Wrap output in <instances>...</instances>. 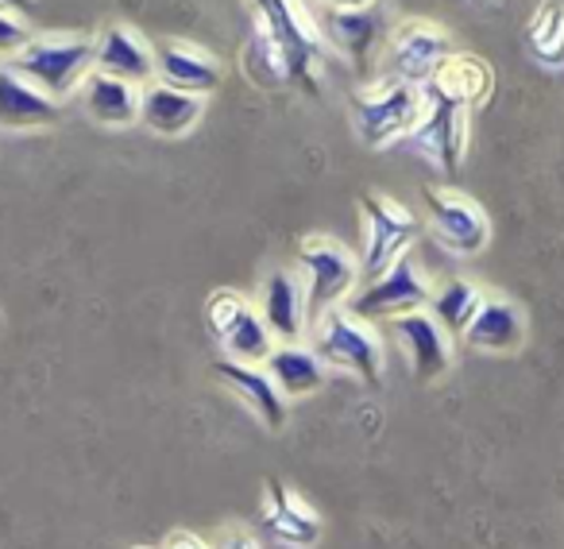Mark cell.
I'll return each instance as SVG.
<instances>
[{
  "label": "cell",
  "mask_w": 564,
  "mask_h": 549,
  "mask_svg": "<svg viewBox=\"0 0 564 549\" xmlns=\"http://www.w3.org/2000/svg\"><path fill=\"white\" fill-rule=\"evenodd\" d=\"M310 348L322 356L329 368L356 376L360 384L379 387L387 372V348L379 325L356 317L348 306H337L310 325Z\"/></svg>",
  "instance_id": "obj_1"
},
{
  "label": "cell",
  "mask_w": 564,
  "mask_h": 549,
  "mask_svg": "<svg viewBox=\"0 0 564 549\" xmlns=\"http://www.w3.org/2000/svg\"><path fill=\"white\" fill-rule=\"evenodd\" d=\"M94 55L97 40L89 35H32L17 55L0 58V63H9L32 86H40L43 94L63 105L94 74Z\"/></svg>",
  "instance_id": "obj_2"
},
{
  "label": "cell",
  "mask_w": 564,
  "mask_h": 549,
  "mask_svg": "<svg viewBox=\"0 0 564 549\" xmlns=\"http://www.w3.org/2000/svg\"><path fill=\"white\" fill-rule=\"evenodd\" d=\"M294 271H299L302 291H306L310 325L329 310L345 306L360 291V259L333 236H306L299 244Z\"/></svg>",
  "instance_id": "obj_3"
},
{
  "label": "cell",
  "mask_w": 564,
  "mask_h": 549,
  "mask_svg": "<svg viewBox=\"0 0 564 549\" xmlns=\"http://www.w3.org/2000/svg\"><path fill=\"white\" fill-rule=\"evenodd\" d=\"M251 9H256V28H263L279 47L286 82L302 86L306 94H317L322 89V78H317L322 32L302 12V0H251Z\"/></svg>",
  "instance_id": "obj_4"
},
{
  "label": "cell",
  "mask_w": 564,
  "mask_h": 549,
  "mask_svg": "<svg viewBox=\"0 0 564 549\" xmlns=\"http://www.w3.org/2000/svg\"><path fill=\"white\" fill-rule=\"evenodd\" d=\"M364 220V251H360V287L379 279L391 263L414 251L417 217L391 194H364L360 197Z\"/></svg>",
  "instance_id": "obj_5"
},
{
  "label": "cell",
  "mask_w": 564,
  "mask_h": 549,
  "mask_svg": "<svg viewBox=\"0 0 564 549\" xmlns=\"http://www.w3.org/2000/svg\"><path fill=\"white\" fill-rule=\"evenodd\" d=\"M422 112V89L399 78H379L352 94V125L368 148L406 140Z\"/></svg>",
  "instance_id": "obj_6"
},
{
  "label": "cell",
  "mask_w": 564,
  "mask_h": 549,
  "mask_svg": "<svg viewBox=\"0 0 564 549\" xmlns=\"http://www.w3.org/2000/svg\"><path fill=\"white\" fill-rule=\"evenodd\" d=\"M433 287L437 283L430 279V271H425V267L414 259V251H410V256H402L399 263L387 267L379 279L364 283L345 306L352 310L356 317H364V322L387 325V322H394V317L430 306Z\"/></svg>",
  "instance_id": "obj_7"
},
{
  "label": "cell",
  "mask_w": 564,
  "mask_h": 549,
  "mask_svg": "<svg viewBox=\"0 0 564 549\" xmlns=\"http://www.w3.org/2000/svg\"><path fill=\"white\" fill-rule=\"evenodd\" d=\"M468 125L471 109L460 101L437 94V89L422 86V112H417L414 128H410L406 143L422 155H430L445 174H456L468 155Z\"/></svg>",
  "instance_id": "obj_8"
},
{
  "label": "cell",
  "mask_w": 564,
  "mask_h": 549,
  "mask_svg": "<svg viewBox=\"0 0 564 549\" xmlns=\"http://www.w3.org/2000/svg\"><path fill=\"white\" fill-rule=\"evenodd\" d=\"M453 55V40L433 20H402L387 35V78L422 89Z\"/></svg>",
  "instance_id": "obj_9"
},
{
  "label": "cell",
  "mask_w": 564,
  "mask_h": 549,
  "mask_svg": "<svg viewBox=\"0 0 564 549\" xmlns=\"http://www.w3.org/2000/svg\"><path fill=\"white\" fill-rule=\"evenodd\" d=\"M425 209L441 244L456 256H479L491 240V220L476 197L448 186H425Z\"/></svg>",
  "instance_id": "obj_10"
},
{
  "label": "cell",
  "mask_w": 564,
  "mask_h": 549,
  "mask_svg": "<svg viewBox=\"0 0 564 549\" xmlns=\"http://www.w3.org/2000/svg\"><path fill=\"white\" fill-rule=\"evenodd\" d=\"M387 333L402 348L410 372L422 384H437V379H445L453 372V337L425 310H414V314H402L394 322H387Z\"/></svg>",
  "instance_id": "obj_11"
},
{
  "label": "cell",
  "mask_w": 564,
  "mask_h": 549,
  "mask_svg": "<svg viewBox=\"0 0 564 549\" xmlns=\"http://www.w3.org/2000/svg\"><path fill=\"white\" fill-rule=\"evenodd\" d=\"M256 310L267 330H271L274 345H302V341L310 337L306 291H302L299 271H291V267H274V271L267 274Z\"/></svg>",
  "instance_id": "obj_12"
},
{
  "label": "cell",
  "mask_w": 564,
  "mask_h": 549,
  "mask_svg": "<svg viewBox=\"0 0 564 549\" xmlns=\"http://www.w3.org/2000/svg\"><path fill=\"white\" fill-rule=\"evenodd\" d=\"M263 530L286 549H314L325 534V518L282 480H267L263 495Z\"/></svg>",
  "instance_id": "obj_13"
},
{
  "label": "cell",
  "mask_w": 564,
  "mask_h": 549,
  "mask_svg": "<svg viewBox=\"0 0 564 549\" xmlns=\"http://www.w3.org/2000/svg\"><path fill=\"white\" fill-rule=\"evenodd\" d=\"M213 376H217L220 384H225L228 391L259 418V426H267L271 433L286 426L291 402L279 395V387H274V379L267 376L263 364H236V360H225V356H220V360L213 364Z\"/></svg>",
  "instance_id": "obj_14"
},
{
  "label": "cell",
  "mask_w": 564,
  "mask_h": 549,
  "mask_svg": "<svg viewBox=\"0 0 564 549\" xmlns=\"http://www.w3.org/2000/svg\"><path fill=\"white\" fill-rule=\"evenodd\" d=\"M317 32L356 66L368 71L371 55H376L379 40H383V12L379 9H333L325 4L317 17Z\"/></svg>",
  "instance_id": "obj_15"
},
{
  "label": "cell",
  "mask_w": 564,
  "mask_h": 549,
  "mask_svg": "<svg viewBox=\"0 0 564 549\" xmlns=\"http://www.w3.org/2000/svg\"><path fill=\"white\" fill-rule=\"evenodd\" d=\"M94 71L112 74V78L132 82V86L143 89L155 82V47L135 28L109 24L101 32V40H97Z\"/></svg>",
  "instance_id": "obj_16"
},
{
  "label": "cell",
  "mask_w": 564,
  "mask_h": 549,
  "mask_svg": "<svg viewBox=\"0 0 564 549\" xmlns=\"http://www.w3.org/2000/svg\"><path fill=\"white\" fill-rule=\"evenodd\" d=\"M220 78H225L220 63L209 55V51L194 47V43L171 40V43H159L155 47V82H163V86L209 97L213 89L220 86Z\"/></svg>",
  "instance_id": "obj_17"
},
{
  "label": "cell",
  "mask_w": 564,
  "mask_h": 549,
  "mask_svg": "<svg viewBox=\"0 0 564 549\" xmlns=\"http://www.w3.org/2000/svg\"><path fill=\"white\" fill-rule=\"evenodd\" d=\"M464 345L476 348V353H495V356H510L525 345V314L518 302L510 299H495L487 294L479 314L471 317V325L464 330Z\"/></svg>",
  "instance_id": "obj_18"
},
{
  "label": "cell",
  "mask_w": 564,
  "mask_h": 549,
  "mask_svg": "<svg viewBox=\"0 0 564 549\" xmlns=\"http://www.w3.org/2000/svg\"><path fill=\"white\" fill-rule=\"evenodd\" d=\"M63 117V105L47 97L40 86L0 63V128H43Z\"/></svg>",
  "instance_id": "obj_19"
},
{
  "label": "cell",
  "mask_w": 564,
  "mask_h": 549,
  "mask_svg": "<svg viewBox=\"0 0 564 549\" xmlns=\"http://www.w3.org/2000/svg\"><path fill=\"white\" fill-rule=\"evenodd\" d=\"M202 112L205 97L186 94V89L163 86V82H151L140 89V120L155 136H186L202 120Z\"/></svg>",
  "instance_id": "obj_20"
},
{
  "label": "cell",
  "mask_w": 564,
  "mask_h": 549,
  "mask_svg": "<svg viewBox=\"0 0 564 549\" xmlns=\"http://www.w3.org/2000/svg\"><path fill=\"white\" fill-rule=\"evenodd\" d=\"M263 368L286 402L322 391L325 376H329V364H325L306 341H302V345H274L271 356L263 360Z\"/></svg>",
  "instance_id": "obj_21"
},
{
  "label": "cell",
  "mask_w": 564,
  "mask_h": 549,
  "mask_svg": "<svg viewBox=\"0 0 564 549\" xmlns=\"http://www.w3.org/2000/svg\"><path fill=\"white\" fill-rule=\"evenodd\" d=\"M82 105H86V112L97 125L124 128V125H132V120H140V86L94 71L82 82Z\"/></svg>",
  "instance_id": "obj_22"
},
{
  "label": "cell",
  "mask_w": 564,
  "mask_h": 549,
  "mask_svg": "<svg viewBox=\"0 0 564 549\" xmlns=\"http://www.w3.org/2000/svg\"><path fill=\"white\" fill-rule=\"evenodd\" d=\"M425 86L437 89V94H445V97H453V101H460L464 109L476 112V109H484L487 97H491L495 74H491V66H487L484 58L453 55L430 82H425Z\"/></svg>",
  "instance_id": "obj_23"
},
{
  "label": "cell",
  "mask_w": 564,
  "mask_h": 549,
  "mask_svg": "<svg viewBox=\"0 0 564 549\" xmlns=\"http://www.w3.org/2000/svg\"><path fill=\"white\" fill-rule=\"evenodd\" d=\"M484 299H487V294L479 291L476 283H468V279H445V283L433 287L425 314H430L433 322L448 333V337H464V330H468L471 317L479 314Z\"/></svg>",
  "instance_id": "obj_24"
},
{
  "label": "cell",
  "mask_w": 564,
  "mask_h": 549,
  "mask_svg": "<svg viewBox=\"0 0 564 549\" xmlns=\"http://www.w3.org/2000/svg\"><path fill=\"white\" fill-rule=\"evenodd\" d=\"M525 40L538 63L564 66V4L561 0H541L525 28Z\"/></svg>",
  "instance_id": "obj_25"
},
{
  "label": "cell",
  "mask_w": 564,
  "mask_h": 549,
  "mask_svg": "<svg viewBox=\"0 0 564 549\" xmlns=\"http://www.w3.org/2000/svg\"><path fill=\"white\" fill-rule=\"evenodd\" d=\"M220 348H225V360L263 364L267 356H271V348H274V337H271V330L263 325V317H259V310L251 306L248 314L232 325V333L220 341Z\"/></svg>",
  "instance_id": "obj_26"
},
{
  "label": "cell",
  "mask_w": 564,
  "mask_h": 549,
  "mask_svg": "<svg viewBox=\"0 0 564 549\" xmlns=\"http://www.w3.org/2000/svg\"><path fill=\"white\" fill-rule=\"evenodd\" d=\"M248 310H251V302L243 299L240 291H213L209 294V302H205V325L213 330L217 345L232 333V325L240 322Z\"/></svg>",
  "instance_id": "obj_27"
},
{
  "label": "cell",
  "mask_w": 564,
  "mask_h": 549,
  "mask_svg": "<svg viewBox=\"0 0 564 549\" xmlns=\"http://www.w3.org/2000/svg\"><path fill=\"white\" fill-rule=\"evenodd\" d=\"M28 40H32V32H28L24 20L12 17V12H0V58L17 55Z\"/></svg>",
  "instance_id": "obj_28"
},
{
  "label": "cell",
  "mask_w": 564,
  "mask_h": 549,
  "mask_svg": "<svg viewBox=\"0 0 564 549\" xmlns=\"http://www.w3.org/2000/svg\"><path fill=\"white\" fill-rule=\"evenodd\" d=\"M213 549H263L259 546V538L251 530H225L217 541H209Z\"/></svg>",
  "instance_id": "obj_29"
},
{
  "label": "cell",
  "mask_w": 564,
  "mask_h": 549,
  "mask_svg": "<svg viewBox=\"0 0 564 549\" xmlns=\"http://www.w3.org/2000/svg\"><path fill=\"white\" fill-rule=\"evenodd\" d=\"M163 549H213V546L205 538H197V534H189V530H174L171 538H166Z\"/></svg>",
  "instance_id": "obj_30"
},
{
  "label": "cell",
  "mask_w": 564,
  "mask_h": 549,
  "mask_svg": "<svg viewBox=\"0 0 564 549\" xmlns=\"http://www.w3.org/2000/svg\"><path fill=\"white\" fill-rule=\"evenodd\" d=\"M35 9V0H0V12H12V17H28Z\"/></svg>",
  "instance_id": "obj_31"
},
{
  "label": "cell",
  "mask_w": 564,
  "mask_h": 549,
  "mask_svg": "<svg viewBox=\"0 0 564 549\" xmlns=\"http://www.w3.org/2000/svg\"><path fill=\"white\" fill-rule=\"evenodd\" d=\"M333 9H379V0H325Z\"/></svg>",
  "instance_id": "obj_32"
},
{
  "label": "cell",
  "mask_w": 564,
  "mask_h": 549,
  "mask_svg": "<svg viewBox=\"0 0 564 549\" xmlns=\"http://www.w3.org/2000/svg\"><path fill=\"white\" fill-rule=\"evenodd\" d=\"M132 549H155V546H132Z\"/></svg>",
  "instance_id": "obj_33"
}]
</instances>
